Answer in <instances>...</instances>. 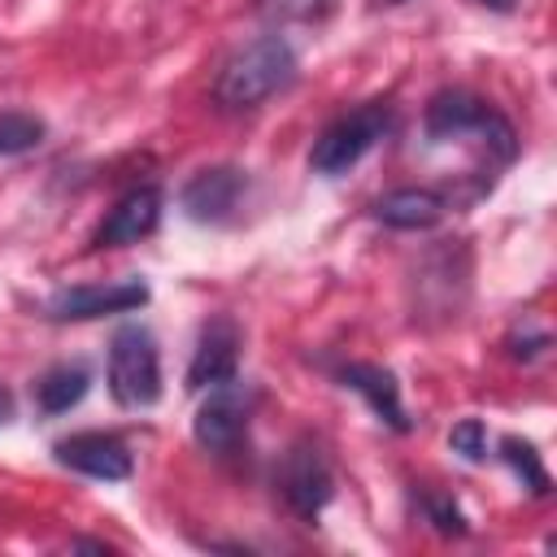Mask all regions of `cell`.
Listing matches in <instances>:
<instances>
[{
  "instance_id": "cell-1",
  "label": "cell",
  "mask_w": 557,
  "mask_h": 557,
  "mask_svg": "<svg viewBox=\"0 0 557 557\" xmlns=\"http://www.w3.org/2000/svg\"><path fill=\"white\" fill-rule=\"evenodd\" d=\"M296 78V52L283 35H261L226 57V65L213 78V100L222 109H257L274 91H283Z\"/></svg>"
},
{
  "instance_id": "cell-2",
  "label": "cell",
  "mask_w": 557,
  "mask_h": 557,
  "mask_svg": "<svg viewBox=\"0 0 557 557\" xmlns=\"http://www.w3.org/2000/svg\"><path fill=\"white\" fill-rule=\"evenodd\" d=\"M109 392L122 409H148L161 400V357L148 326L126 322L109 339Z\"/></svg>"
},
{
  "instance_id": "cell-3",
  "label": "cell",
  "mask_w": 557,
  "mask_h": 557,
  "mask_svg": "<svg viewBox=\"0 0 557 557\" xmlns=\"http://www.w3.org/2000/svg\"><path fill=\"white\" fill-rule=\"evenodd\" d=\"M387 126H392V109H387L383 100H370V104H361V109L335 117V122L313 139L309 165H313L318 174H344V170H352V165L387 135Z\"/></svg>"
},
{
  "instance_id": "cell-4",
  "label": "cell",
  "mask_w": 557,
  "mask_h": 557,
  "mask_svg": "<svg viewBox=\"0 0 557 557\" xmlns=\"http://www.w3.org/2000/svg\"><path fill=\"white\" fill-rule=\"evenodd\" d=\"M248 413H252V392L239 379L218 383L209 387V400L196 409L191 435L205 453H231L248 431Z\"/></svg>"
},
{
  "instance_id": "cell-5",
  "label": "cell",
  "mask_w": 557,
  "mask_h": 557,
  "mask_svg": "<svg viewBox=\"0 0 557 557\" xmlns=\"http://www.w3.org/2000/svg\"><path fill=\"white\" fill-rule=\"evenodd\" d=\"M148 300V283L126 278V283H78V287H61L48 296L44 313L52 322H91L104 313H131Z\"/></svg>"
},
{
  "instance_id": "cell-6",
  "label": "cell",
  "mask_w": 557,
  "mask_h": 557,
  "mask_svg": "<svg viewBox=\"0 0 557 557\" xmlns=\"http://www.w3.org/2000/svg\"><path fill=\"white\" fill-rule=\"evenodd\" d=\"M278 487H283V500L296 518H318L331 500V466H326V453L313 444V440H296L283 457V470H278Z\"/></svg>"
},
{
  "instance_id": "cell-7",
  "label": "cell",
  "mask_w": 557,
  "mask_h": 557,
  "mask_svg": "<svg viewBox=\"0 0 557 557\" xmlns=\"http://www.w3.org/2000/svg\"><path fill=\"white\" fill-rule=\"evenodd\" d=\"M52 457L87 479H104V483H122L131 479V453L117 435H104V431H83V435H70V440H57L52 444Z\"/></svg>"
},
{
  "instance_id": "cell-8",
  "label": "cell",
  "mask_w": 557,
  "mask_h": 557,
  "mask_svg": "<svg viewBox=\"0 0 557 557\" xmlns=\"http://www.w3.org/2000/svg\"><path fill=\"white\" fill-rule=\"evenodd\" d=\"M235 370H239V326H235L231 318L205 322L200 344H196L191 366H187V387H191V392H205V387L231 383Z\"/></svg>"
},
{
  "instance_id": "cell-9",
  "label": "cell",
  "mask_w": 557,
  "mask_h": 557,
  "mask_svg": "<svg viewBox=\"0 0 557 557\" xmlns=\"http://www.w3.org/2000/svg\"><path fill=\"white\" fill-rule=\"evenodd\" d=\"M244 187H248L244 170H235V165H213V170L191 174L178 200H183V213H187L191 222H226V218L235 213Z\"/></svg>"
},
{
  "instance_id": "cell-10",
  "label": "cell",
  "mask_w": 557,
  "mask_h": 557,
  "mask_svg": "<svg viewBox=\"0 0 557 557\" xmlns=\"http://www.w3.org/2000/svg\"><path fill=\"white\" fill-rule=\"evenodd\" d=\"M157 222H161V191H157L152 183H144V187L126 191V196L109 209V218H104L100 231H96V244H100V248L139 244L144 235L157 231Z\"/></svg>"
},
{
  "instance_id": "cell-11",
  "label": "cell",
  "mask_w": 557,
  "mask_h": 557,
  "mask_svg": "<svg viewBox=\"0 0 557 557\" xmlns=\"http://www.w3.org/2000/svg\"><path fill=\"white\" fill-rule=\"evenodd\" d=\"M339 383L352 387V392L379 413V422H387L392 431L405 435V431L413 426V422L405 418V409H400V383H396L392 370L370 366V361H348V366H339Z\"/></svg>"
},
{
  "instance_id": "cell-12",
  "label": "cell",
  "mask_w": 557,
  "mask_h": 557,
  "mask_svg": "<svg viewBox=\"0 0 557 557\" xmlns=\"http://www.w3.org/2000/svg\"><path fill=\"white\" fill-rule=\"evenodd\" d=\"M487 117H492V109L479 96L453 87V91H435L431 96V104L422 113V126H426L431 139H453V135H466V131H483Z\"/></svg>"
},
{
  "instance_id": "cell-13",
  "label": "cell",
  "mask_w": 557,
  "mask_h": 557,
  "mask_svg": "<svg viewBox=\"0 0 557 557\" xmlns=\"http://www.w3.org/2000/svg\"><path fill=\"white\" fill-rule=\"evenodd\" d=\"M448 213L444 196L431 187H396L374 200V218L392 231H426Z\"/></svg>"
},
{
  "instance_id": "cell-14",
  "label": "cell",
  "mask_w": 557,
  "mask_h": 557,
  "mask_svg": "<svg viewBox=\"0 0 557 557\" xmlns=\"http://www.w3.org/2000/svg\"><path fill=\"white\" fill-rule=\"evenodd\" d=\"M87 387H91L87 366H83V361H61V366H52V370L35 383V405H39L44 413H70V409L87 396Z\"/></svg>"
},
{
  "instance_id": "cell-15",
  "label": "cell",
  "mask_w": 557,
  "mask_h": 557,
  "mask_svg": "<svg viewBox=\"0 0 557 557\" xmlns=\"http://www.w3.org/2000/svg\"><path fill=\"white\" fill-rule=\"evenodd\" d=\"M500 457L513 466V474L522 479V487H527L531 496H548V470H544L540 453H535L527 440H518V435H505V440H500Z\"/></svg>"
},
{
  "instance_id": "cell-16",
  "label": "cell",
  "mask_w": 557,
  "mask_h": 557,
  "mask_svg": "<svg viewBox=\"0 0 557 557\" xmlns=\"http://www.w3.org/2000/svg\"><path fill=\"white\" fill-rule=\"evenodd\" d=\"M39 144H44V122L35 113H22V109L0 113V157H22Z\"/></svg>"
},
{
  "instance_id": "cell-17",
  "label": "cell",
  "mask_w": 557,
  "mask_h": 557,
  "mask_svg": "<svg viewBox=\"0 0 557 557\" xmlns=\"http://www.w3.org/2000/svg\"><path fill=\"white\" fill-rule=\"evenodd\" d=\"M448 444L453 453H461L466 461H483L487 457V426L479 418H461L453 431H448Z\"/></svg>"
},
{
  "instance_id": "cell-18",
  "label": "cell",
  "mask_w": 557,
  "mask_h": 557,
  "mask_svg": "<svg viewBox=\"0 0 557 557\" xmlns=\"http://www.w3.org/2000/svg\"><path fill=\"white\" fill-rule=\"evenodd\" d=\"M426 518H431V527L440 531V535H466L470 527H466V513L448 500V496H426Z\"/></svg>"
},
{
  "instance_id": "cell-19",
  "label": "cell",
  "mask_w": 557,
  "mask_h": 557,
  "mask_svg": "<svg viewBox=\"0 0 557 557\" xmlns=\"http://www.w3.org/2000/svg\"><path fill=\"white\" fill-rule=\"evenodd\" d=\"M322 9H326V0H261V13L278 17V22H309Z\"/></svg>"
},
{
  "instance_id": "cell-20",
  "label": "cell",
  "mask_w": 557,
  "mask_h": 557,
  "mask_svg": "<svg viewBox=\"0 0 557 557\" xmlns=\"http://www.w3.org/2000/svg\"><path fill=\"white\" fill-rule=\"evenodd\" d=\"M544 348H548V335H544V331H535V335H527V339H522V335H509V352H513V357H522V361L540 357Z\"/></svg>"
},
{
  "instance_id": "cell-21",
  "label": "cell",
  "mask_w": 557,
  "mask_h": 557,
  "mask_svg": "<svg viewBox=\"0 0 557 557\" xmlns=\"http://www.w3.org/2000/svg\"><path fill=\"white\" fill-rule=\"evenodd\" d=\"M483 9H492V13H513L518 9V0H479Z\"/></svg>"
},
{
  "instance_id": "cell-22",
  "label": "cell",
  "mask_w": 557,
  "mask_h": 557,
  "mask_svg": "<svg viewBox=\"0 0 557 557\" xmlns=\"http://www.w3.org/2000/svg\"><path fill=\"white\" fill-rule=\"evenodd\" d=\"M9 418H13V396H9L4 387H0V426H4Z\"/></svg>"
},
{
  "instance_id": "cell-23",
  "label": "cell",
  "mask_w": 557,
  "mask_h": 557,
  "mask_svg": "<svg viewBox=\"0 0 557 557\" xmlns=\"http://www.w3.org/2000/svg\"><path fill=\"white\" fill-rule=\"evenodd\" d=\"M379 4H405V0H379Z\"/></svg>"
}]
</instances>
